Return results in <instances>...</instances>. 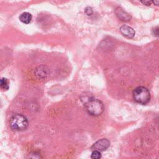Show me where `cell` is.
Wrapping results in <instances>:
<instances>
[{
  "instance_id": "1",
  "label": "cell",
  "mask_w": 159,
  "mask_h": 159,
  "mask_svg": "<svg viewBox=\"0 0 159 159\" xmlns=\"http://www.w3.org/2000/svg\"><path fill=\"white\" fill-rule=\"evenodd\" d=\"M84 106L87 112L94 116L101 115L104 110L103 103L100 100L95 98H89L85 102Z\"/></svg>"
},
{
  "instance_id": "2",
  "label": "cell",
  "mask_w": 159,
  "mask_h": 159,
  "mask_svg": "<svg viewBox=\"0 0 159 159\" xmlns=\"http://www.w3.org/2000/svg\"><path fill=\"white\" fill-rule=\"evenodd\" d=\"M10 127L16 131L24 130L28 127V120L22 114H15L10 119Z\"/></svg>"
},
{
  "instance_id": "3",
  "label": "cell",
  "mask_w": 159,
  "mask_h": 159,
  "mask_svg": "<svg viewBox=\"0 0 159 159\" xmlns=\"http://www.w3.org/2000/svg\"><path fill=\"white\" fill-rule=\"evenodd\" d=\"M133 97L137 102L141 104H146L150 99V93L147 88L143 86H139L134 89Z\"/></svg>"
},
{
  "instance_id": "4",
  "label": "cell",
  "mask_w": 159,
  "mask_h": 159,
  "mask_svg": "<svg viewBox=\"0 0 159 159\" xmlns=\"http://www.w3.org/2000/svg\"><path fill=\"white\" fill-rule=\"evenodd\" d=\"M110 145V142L107 139H101L96 142L92 146V148L94 150H98L99 152L104 151L108 148Z\"/></svg>"
},
{
  "instance_id": "5",
  "label": "cell",
  "mask_w": 159,
  "mask_h": 159,
  "mask_svg": "<svg viewBox=\"0 0 159 159\" xmlns=\"http://www.w3.org/2000/svg\"><path fill=\"white\" fill-rule=\"evenodd\" d=\"M115 14L117 17L122 21L126 22L131 19V16L120 7H118L116 9Z\"/></svg>"
},
{
  "instance_id": "6",
  "label": "cell",
  "mask_w": 159,
  "mask_h": 159,
  "mask_svg": "<svg viewBox=\"0 0 159 159\" xmlns=\"http://www.w3.org/2000/svg\"><path fill=\"white\" fill-rule=\"evenodd\" d=\"M120 32L121 34L127 37V38H132L135 35V30L130 26L127 25H123L120 28Z\"/></svg>"
},
{
  "instance_id": "7",
  "label": "cell",
  "mask_w": 159,
  "mask_h": 159,
  "mask_svg": "<svg viewBox=\"0 0 159 159\" xmlns=\"http://www.w3.org/2000/svg\"><path fill=\"white\" fill-rule=\"evenodd\" d=\"M19 20L22 22V23H24V24H29L32 20V16L31 15V14H30L29 12H24L23 13H22L19 17Z\"/></svg>"
},
{
  "instance_id": "8",
  "label": "cell",
  "mask_w": 159,
  "mask_h": 159,
  "mask_svg": "<svg viewBox=\"0 0 159 159\" xmlns=\"http://www.w3.org/2000/svg\"><path fill=\"white\" fill-rule=\"evenodd\" d=\"M1 88L3 91H6L9 89V81L6 78H2L1 79V83H0Z\"/></svg>"
},
{
  "instance_id": "9",
  "label": "cell",
  "mask_w": 159,
  "mask_h": 159,
  "mask_svg": "<svg viewBox=\"0 0 159 159\" xmlns=\"http://www.w3.org/2000/svg\"><path fill=\"white\" fill-rule=\"evenodd\" d=\"M101 152L98 150H93L91 154V159H100L101 158Z\"/></svg>"
},
{
  "instance_id": "10",
  "label": "cell",
  "mask_w": 159,
  "mask_h": 159,
  "mask_svg": "<svg viewBox=\"0 0 159 159\" xmlns=\"http://www.w3.org/2000/svg\"><path fill=\"white\" fill-rule=\"evenodd\" d=\"M29 159H42V157L39 153L34 152L33 153H31L30 155Z\"/></svg>"
},
{
  "instance_id": "11",
  "label": "cell",
  "mask_w": 159,
  "mask_h": 159,
  "mask_svg": "<svg viewBox=\"0 0 159 159\" xmlns=\"http://www.w3.org/2000/svg\"><path fill=\"white\" fill-rule=\"evenodd\" d=\"M84 12L86 13V15L88 16H91L93 13V9L91 7H86L85 10H84Z\"/></svg>"
},
{
  "instance_id": "12",
  "label": "cell",
  "mask_w": 159,
  "mask_h": 159,
  "mask_svg": "<svg viewBox=\"0 0 159 159\" xmlns=\"http://www.w3.org/2000/svg\"><path fill=\"white\" fill-rule=\"evenodd\" d=\"M152 32H153V34L155 36H157V37H159V26H157V27H155L153 30H152Z\"/></svg>"
},
{
  "instance_id": "13",
  "label": "cell",
  "mask_w": 159,
  "mask_h": 159,
  "mask_svg": "<svg viewBox=\"0 0 159 159\" xmlns=\"http://www.w3.org/2000/svg\"><path fill=\"white\" fill-rule=\"evenodd\" d=\"M145 6H150L152 4V1H148V0H144V1H140Z\"/></svg>"
},
{
  "instance_id": "14",
  "label": "cell",
  "mask_w": 159,
  "mask_h": 159,
  "mask_svg": "<svg viewBox=\"0 0 159 159\" xmlns=\"http://www.w3.org/2000/svg\"><path fill=\"white\" fill-rule=\"evenodd\" d=\"M152 3L156 6H159V1H152Z\"/></svg>"
}]
</instances>
